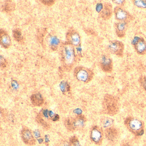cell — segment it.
Instances as JSON below:
<instances>
[{
    "label": "cell",
    "instance_id": "21",
    "mask_svg": "<svg viewBox=\"0 0 146 146\" xmlns=\"http://www.w3.org/2000/svg\"><path fill=\"white\" fill-rule=\"evenodd\" d=\"M132 2L138 8L146 10V0H133Z\"/></svg>",
    "mask_w": 146,
    "mask_h": 146
},
{
    "label": "cell",
    "instance_id": "28",
    "mask_svg": "<svg viewBox=\"0 0 146 146\" xmlns=\"http://www.w3.org/2000/svg\"><path fill=\"white\" fill-rule=\"evenodd\" d=\"M41 1L44 5L49 6L53 5L55 3L54 1Z\"/></svg>",
    "mask_w": 146,
    "mask_h": 146
},
{
    "label": "cell",
    "instance_id": "3",
    "mask_svg": "<svg viewBox=\"0 0 146 146\" xmlns=\"http://www.w3.org/2000/svg\"><path fill=\"white\" fill-rule=\"evenodd\" d=\"M86 122V117L83 115H79L67 119L65 125L68 130L73 132L82 129L85 126Z\"/></svg>",
    "mask_w": 146,
    "mask_h": 146
},
{
    "label": "cell",
    "instance_id": "23",
    "mask_svg": "<svg viewBox=\"0 0 146 146\" xmlns=\"http://www.w3.org/2000/svg\"><path fill=\"white\" fill-rule=\"evenodd\" d=\"M138 82L141 87L146 91V76H141L138 79Z\"/></svg>",
    "mask_w": 146,
    "mask_h": 146
},
{
    "label": "cell",
    "instance_id": "17",
    "mask_svg": "<svg viewBox=\"0 0 146 146\" xmlns=\"http://www.w3.org/2000/svg\"><path fill=\"white\" fill-rule=\"evenodd\" d=\"M32 104L36 106H40L44 103V99L40 93L33 94L31 97Z\"/></svg>",
    "mask_w": 146,
    "mask_h": 146
},
{
    "label": "cell",
    "instance_id": "18",
    "mask_svg": "<svg viewBox=\"0 0 146 146\" xmlns=\"http://www.w3.org/2000/svg\"><path fill=\"white\" fill-rule=\"evenodd\" d=\"M47 42L49 46L52 50H56L60 43V40L57 36L50 35L48 37Z\"/></svg>",
    "mask_w": 146,
    "mask_h": 146
},
{
    "label": "cell",
    "instance_id": "1",
    "mask_svg": "<svg viewBox=\"0 0 146 146\" xmlns=\"http://www.w3.org/2000/svg\"><path fill=\"white\" fill-rule=\"evenodd\" d=\"M124 125L127 129L135 136H141L144 134V123L137 118L128 116L125 119Z\"/></svg>",
    "mask_w": 146,
    "mask_h": 146
},
{
    "label": "cell",
    "instance_id": "2",
    "mask_svg": "<svg viewBox=\"0 0 146 146\" xmlns=\"http://www.w3.org/2000/svg\"><path fill=\"white\" fill-rule=\"evenodd\" d=\"M102 108L104 113L107 115L111 116L116 115L119 109L118 100L115 96L107 94L104 96Z\"/></svg>",
    "mask_w": 146,
    "mask_h": 146
},
{
    "label": "cell",
    "instance_id": "13",
    "mask_svg": "<svg viewBox=\"0 0 146 146\" xmlns=\"http://www.w3.org/2000/svg\"><path fill=\"white\" fill-rule=\"evenodd\" d=\"M104 134L106 139L111 142L115 141L119 135L118 131L113 126L105 129Z\"/></svg>",
    "mask_w": 146,
    "mask_h": 146
},
{
    "label": "cell",
    "instance_id": "14",
    "mask_svg": "<svg viewBox=\"0 0 146 146\" xmlns=\"http://www.w3.org/2000/svg\"><path fill=\"white\" fill-rule=\"evenodd\" d=\"M112 6L111 4L108 2L105 3L103 5L102 11L99 13L100 17L105 20H109L112 15Z\"/></svg>",
    "mask_w": 146,
    "mask_h": 146
},
{
    "label": "cell",
    "instance_id": "7",
    "mask_svg": "<svg viewBox=\"0 0 146 146\" xmlns=\"http://www.w3.org/2000/svg\"><path fill=\"white\" fill-rule=\"evenodd\" d=\"M113 13L115 19L118 22H125L128 23L134 19L133 16L122 6L116 7L113 9Z\"/></svg>",
    "mask_w": 146,
    "mask_h": 146
},
{
    "label": "cell",
    "instance_id": "19",
    "mask_svg": "<svg viewBox=\"0 0 146 146\" xmlns=\"http://www.w3.org/2000/svg\"><path fill=\"white\" fill-rule=\"evenodd\" d=\"M114 121V119L109 117H103L101 119V124L102 127L104 129H107L113 126Z\"/></svg>",
    "mask_w": 146,
    "mask_h": 146
},
{
    "label": "cell",
    "instance_id": "12",
    "mask_svg": "<svg viewBox=\"0 0 146 146\" xmlns=\"http://www.w3.org/2000/svg\"><path fill=\"white\" fill-rule=\"evenodd\" d=\"M115 31L118 37L122 38L125 36L128 28V23L125 22H118L114 25Z\"/></svg>",
    "mask_w": 146,
    "mask_h": 146
},
{
    "label": "cell",
    "instance_id": "6",
    "mask_svg": "<svg viewBox=\"0 0 146 146\" xmlns=\"http://www.w3.org/2000/svg\"><path fill=\"white\" fill-rule=\"evenodd\" d=\"M105 135L102 127L97 125H93L90 130V137L91 141L96 145H100Z\"/></svg>",
    "mask_w": 146,
    "mask_h": 146
},
{
    "label": "cell",
    "instance_id": "26",
    "mask_svg": "<svg viewBox=\"0 0 146 146\" xmlns=\"http://www.w3.org/2000/svg\"><path fill=\"white\" fill-rule=\"evenodd\" d=\"M112 2L119 6H122L124 5L125 3V1H123V0H118H118H113L112 1Z\"/></svg>",
    "mask_w": 146,
    "mask_h": 146
},
{
    "label": "cell",
    "instance_id": "16",
    "mask_svg": "<svg viewBox=\"0 0 146 146\" xmlns=\"http://www.w3.org/2000/svg\"><path fill=\"white\" fill-rule=\"evenodd\" d=\"M0 42L1 46L5 48L10 47L11 43V38L5 31L1 30Z\"/></svg>",
    "mask_w": 146,
    "mask_h": 146
},
{
    "label": "cell",
    "instance_id": "9",
    "mask_svg": "<svg viewBox=\"0 0 146 146\" xmlns=\"http://www.w3.org/2000/svg\"><path fill=\"white\" fill-rule=\"evenodd\" d=\"M21 137L23 142L29 146L36 144V140L31 130L28 127H24L21 130Z\"/></svg>",
    "mask_w": 146,
    "mask_h": 146
},
{
    "label": "cell",
    "instance_id": "5",
    "mask_svg": "<svg viewBox=\"0 0 146 146\" xmlns=\"http://www.w3.org/2000/svg\"><path fill=\"white\" fill-rule=\"evenodd\" d=\"M74 73L75 78L78 80L85 83L90 82L94 76V73L92 70L83 66L76 67Z\"/></svg>",
    "mask_w": 146,
    "mask_h": 146
},
{
    "label": "cell",
    "instance_id": "10",
    "mask_svg": "<svg viewBox=\"0 0 146 146\" xmlns=\"http://www.w3.org/2000/svg\"><path fill=\"white\" fill-rule=\"evenodd\" d=\"M131 44L138 54L144 55L146 54V42L143 38L135 37Z\"/></svg>",
    "mask_w": 146,
    "mask_h": 146
},
{
    "label": "cell",
    "instance_id": "24",
    "mask_svg": "<svg viewBox=\"0 0 146 146\" xmlns=\"http://www.w3.org/2000/svg\"><path fill=\"white\" fill-rule=\"evenodd\" d=\"M60 88L63 92H66L69 90V86L66 83L63 82L61 83L60 85Z\"/></svg>",
    "mask_w": 146,
    "mask_h": 146
},
{
    "label": "cell",
    "instance_id": "8",
    "mask_svg": "<svg viewBox=\"0 0 146 146\" xmlns=\"http://www.w3.org/2000/svg\"><path fill=\"white\" fill-rule=\"evenodd\" d=\"M107 48L110 52L118 57L122 58L123 56L124 45L122 42L117 40L110 41Z\"/></svg>",
    "mask_w": 146,
    "mask_h": 146
},
{
    "label": "cell",
    "instance_id": "4",
    "mask_svg": "<svg viewBox=\"0 0 146 146\" xmlns=\"http://www.w3.org/2000/svg\"><path fill=\"white\" fill-rule=\"evenodd\" d=\"M61 56L62 61L64 65L70 67L72 66L75 59L74 49L72 45L66 44L61 48Z\"/></svg>",
    "mask_w": 146,
    "mask_h": 146
},
{
    "label": "cell",
    "instance_id": "15",
    "mask_svg": "<svg viewBox=\"0 0 146 146\" xmlns=\"http://www.w3.org/2000/svg\"><path fill=\"white\" fill-rule=\"evenodd\" d=\"M66 38L69 44L75 46L79 45L80 42V37L79 34L74 30L71 31L67 33Z\"/></svg>",
    "mask_w": 146,
    "mask_h": 146
},
{
    "label": "cell",
    "instance_id": "22",
    "mask_svg": "<svg viewBox=\"0 0 146 146\" xmlns=\"http://www.w3.org/2000/svg\"><path fill=\"white\" fill-rule=\"evenodd\" d=\"M68 146H82L78 137L73 136L70 138Z\"/></svg>",
    "mask_w": 146,
    "mask_h": 146
},
{
    "label": "cell",
    "instance_id": "11",
    "mask_svg": "<svg viewBox=\"0 0 146 146\" xmlns=\"http://www.w3.org/2000/svg\"><path fill=\"white\" fill-rule=\"evenodd\" d=\"M100 65L102 70L106 73H111L113 70V65L112 60L107 55H104L101 58Z\"/></svg>",
    "mask_w": 146,
    "mask_h": 146
},
{
    "label": "cell",
    "instance_id": "30",
    "mask_svg": "<svg viewBox=\"0 0 146 146\" xmlns=\"http://www.w3.org/2000/svg\"><path fill=\"white\" fill-rule=\"evenodd\" d=\"M35 134V137H40V133L39 131H36L35 132V133H34Z\"/></svg>",
    "mask_w": 146,
    "mask_h": 146
},
{
    "label": "cell",
    "instance_id": "27",
    "mask_svg": "<svg viewBox=\"0 0 146 146\" xmlns=\"http://www.w3.org/2000/svg\"><path fill=\"white\" fill-rule=\"evenodd\" d=\"M103 8V4L101 3H99L96 5V11H97L98 13H100L101 12V11H102Z\"/></svg>",
    "mask_w": 146,
    "mask_h": 146
},
{
    "label": "cell",
    "instance_id": "20",
    "mask_svg": "<svg viewBox=\"0 0 146 146\" xmlns=\"http://www.w3.org/2000/svg\"><path fill=\"white\" fill-rule=\"evenodd\" d=\"M13 36L15 40L18 42L22 43L23 41V37L21 30L18 29H14L13 31Z\"/></svg>",
    "mask_w": 146,
    "mask_h": 146
},
{
    "label": "cell",
    "instance_id": "29",
    "mask_svg": "<svg viewBox=\"0 0 146 146\" xmlns=\"http://www.w3.org/2000/svg\"><path fill=\"white\" fill-rule=\"evenodd\" d=\"M6 60L5 59L4 57L2 56H1V66L2 67H5L7 65Z\"/></svg>",
    "mask_w": 146,
    "mask_h": 146
},
{
    "label": "cell",
    "instance_id": "25",
    "mask_svg": "<svg viewBox=\"0 0 146 146\" xmlns=\"http://www.w3.org/2000/svg\"><path fill=\"white\" fill-rule=\"evenodd\" d=\"M13 5L12 4H9V3H7V4H6L5 5L4 7V10L6 12L9 11H11V10H12L13 9Z\"/></svg>",
    "mask_w": 146,
    "mask_h": 146
}]
</instances>
